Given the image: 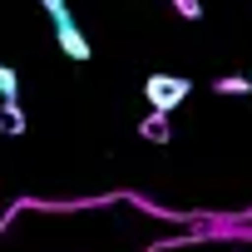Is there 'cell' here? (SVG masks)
<instances>
[{"instance_id": "7", "label": "cell", "mask_w": 252, "mask_h": 252, "mask_svg": "<svg viewBox=\"0 0 252 252\" xmlns=\"http://www.w3.org/2000/svg\"><path fill=\"white\" fill-rule=\"evenodd\" d=\"M173 15H183V20H203V0H173Z\"/></svg>"}, {"instance_id": "6", "label": "cell", "mask_w": 252, "mask_h": 252, "mask_svg": "<svg viewBox=\"0 0 252 252\" xmlns=\"http://www.w3.org/2000/svg\"><path fill=\"white\" fill-rule=\"evenodd\" d=\"M0 99H20V69L0 64Z\"/></svg>"}, {"instance_id": "5", "label": "cell", "mask_w": 252, "mask_h": 252, "mask_svg": "<svg viewBox=\"0 0 252 252\" xmlns=\"http://www.w3.org/2000/svg\"><path fill=\"white\" fill-rule=\"evenodd\" d=\"M213 94H252V74H222L213 79Z\"/></svg>"}, {"instance_id": "1", "label": "cell", "mask_w": 252, "mask_h": 252, "mask_svg": "<svg viewBox=\"0 0 252 252\" xmlns=\"http://www.w3.org/2000/svg\"><path fill=\"white\" fill-rule=\"evenodd\" d=\"M188 94H193V84H188L183 74H149V79H144V99H149V109H158V114H173Z\"/></svg>"}, {"instance_id": "3", "label": "cell", "mask_w": 252, "mask_h": 252, "mask_svg": "<svg viewBox=\"0 0 252 252\" xmlns=\"http://www.w3.org/2000/svg\"><path fill=\"white\" fill-rule=\"evenodd\" d=\"M139 139H149V144H168V139H173V124H168V114L149 109V114L139 119Z\"/></svg>"}, {"instance_id": "8", "label": "cell", "mask_w": 252, "mask_h": 252, "mask_svg": "<svg viewBox=\"0 0 252 252\" xmlns=\"http://www.w3.org/2000/svg\"><path fill=\"white\" fill-rule=\"evenodd\" d=\"M40 5H45L50 15H64V10H69V0H40Z\"/></svg>"}, {"instance_id": "2", "label": "cell", "mask_w": 252, "mask_h": 252, "mask_svg": "<svg viewBox=\"0 0 252 252\" xmlns=\"http://www.w3.org/2000/svg\"><path fill=\"white\" fill-rule=\"evenodd\" d=\"M50 20H55V40H60V50H64V55H69L74 64H84V60H89L94 50H89L84 30H79V25L69 20V10H64V15H50Z\"/></svg>"}, {"instance_id": "4", "label": "cell", "mask_w": 252, "mask_h": 252, "mask_svg": "<svg viewBox=\"0 0 252 252\" xmlns=\"http://www.w3.org/2000/svg\"><path fill=\"white\" fill-rule=\"evenodd\" d=\"M0 134H5V139H20V134H25V109H20V99H0Z\"/></svg>"}]
</instances>
